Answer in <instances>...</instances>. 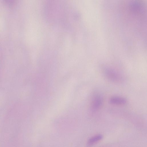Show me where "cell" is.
I'll return each instance as SVG.
<instances>
[{
	"mask_svg": "<svg viewBox=\"0 0 147 147\" xmlns=\"http://www.w3.org/2000/svg\"><path fill=\"white\" fill-rule=\"evenodd\" d=\"M103 74L109 80L114 82H119L122 81L123 78L117 71L112 68H105L103 70Z\"/></svg>",
	"mask_w": 147,
	"mask_h": 147,
	"instance_id": "6da1fadb",
	"label": "cell"
},
{
	"mask_svg": "<svg viewBox=\"0 0 147 147\" xmlns=\"http://www.w3.org/2000/svg\"><path fill=\"white\" fill-rule=\"evenodd\" d=\"M91 108L92 110L95 111L100 107L102 102V98L99 94H94L92 100Z\"/></svg>",
	"mask_w": 147,
	"mask_h": 147,
	"instance_id": "7a4b0ae2",
	"label": "cell"
},
{
	"mask_svg": "<svg viewBox=\"0 0 147 147\" xmlns=\"http://www.w3.org/2000/svg\"><path fill=\"white\" fill-rule=\"evenodd\" d=\"M110 103L112 104L115 105H122L125 104L127 100L124 98L119 96H113L109 99Z\"/></svg>",
	"mask_w": 147,
	"mask_h": 147,
	"instance_id": "3957f363",
	"label": "cell"
},
{
	"mask_svg": "<svg viewBox=\"0 0 147 147\" xmlns=\"http://www.w3.org/2000/svg\"><path fill=\"white\" fill-rule=\"evenodd\" d=\"M103 138V136L101 134H98L90 138L88 140L86 145L88 147H90L99 141Z\"/></svg>",
	"mask_w": 147,
	"mask_h": 147,
	"instance_id": "277c9868",
	"label": "cell"
}]
</instances>
